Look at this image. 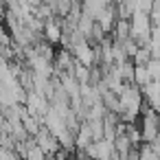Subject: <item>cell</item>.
Segmentation results:
<instances>
[{"label":"cell","instance_id":"obj_1","mask_svg":"<svg viewBox=\"0 0 160 160\" xmlns=\"http://www.w3.org/2000/svg\"><path fill=\"white\" fill-rule=\"evenodd\" d=\"M72 55H75V59H77L79 66L92 68V64H94V48L88 44V40H79V42H75V46H72Z\"/></svg>","mask_w":160,"mask_h":160},{"label":"cell","instance_id":"obj_2","mask_svg":"<svg viewBox=\"0 0 160 160\" xmlns=\"http://www.w3.org/2000/svg\"><path fill=\"white\" fill-rule=\"evenodd\" d=\"M35 145L44 151V156H51V153H57V149H59V142L46 132V129H40L38 134H35Z\"/></svg>","mask_w":160,"mask_h":160},{"label":"cell","instance_id":"obj_3","mask_svg":"<svg viewBox=\"0 0 160 160\" xmlns=\"http://www.w3.org/2000/svg\"><path fill=\"white\" fill-rule=\"evenodd\" d=\"M44 31H46V40L48 42H59L62 40V27L55 22V20H48L44 24Z\"/></svg>","mask_w":160,"mask_h":160},{"label":"cell","instance_id":"obj_4","mask_svg":"<svg viewBox=\"0 0 160 160\" xmlns=\"http://www.w3.org/2000/svg\"><path fill=\"white\" fill-rule=\"evenodd\" d=\"M0 53H2V44H0Z\"/></svg>","mask_w":160,"mask_h":160}]
</instances>
